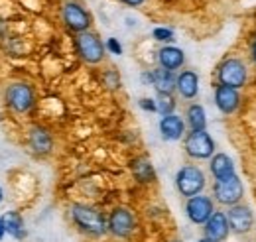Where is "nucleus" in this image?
Returning <instances> with one entry per match:
<instances>
[{
    "label": "nucleus",
    "instance_id": "20",
    "mask_svg": "<svg viewBox=\"0 0 256 242\" xmlns=\"http://www.w3.org/2000/svg\"><path fill=\"white\" fill-rule=\"evenodd\" d=\"M4 228H6V234H10V236H14V238H24L26 236V232H24V220H22V216L18 214V212H6L4 216Z\"/></svg>",
    "mask_w": 256,
    "mask_h": 242
},
{
    "label": "nucleus",
    "instance_id": "3",
    "mask_svg": "<svg viewBox=\"0 0 256 242\" xmlns=\"http://www.w3.org/2000/svg\"><path fill=\"white\" fill-rule=\"evenodd\" d=\"M217 79H219L221 85L232 87V89H240L242 85H246V79H248L246 65L238 58H228V60H224L219 65Z\"/></svg>",
    "mask_w": 256,
    "mask_h": 242
},
{
    "label": "nucleus",
    "instance_id": "32",
    "mask_svg": "<svg viewBox=\"0 0 256 242\" xmlns=\"http://www.w3.org/2000/svg\"><path fill=\"white\" fill-rule=\"evenodd\" d=\"M172 242H182V240H172Z\"/></svg>",
    "mask_w": 256,
    "mask_h": 242
},
{
    "label": "nucleus",
    "instance_id": "5",
    "mask_svg": "<svg viewBox=\"0 0 256 242\" xmlns=\"http://www.w3.org/2000/svg\"><path fill=\"white\" fill-rule=\"evenodd\" d=\"M186 152L193 160H207V158H213L215 154V142L205 130L190 132L186 136Z\"/></svg>",
    "mask_w": 256,
    "mask_h": 242
},
{
    "label": "nucleus",
    "instance_id": "27",
    "mask_svg": "<svg viewBox=\"0 0 256 242\" xmlns=\"http://www.w3.org/2000/svg\"><path fill=\"white\" fill-rule=\"evenodd\" d=\"M120 2H124V4H128V6H140L144 0H120Z\"/></svg>",
    "mask_w": 256,
    "mask_h": 242
},
{
    "label": "nucleus",
    "instance_id": "16",
    "mask_svg": "<svg viewBox=\"0 0 256 242\" xmlns=\"http://www.w3.org/2000/svg\"><path fill=\"white\" fill-rule=\"evenodd\" d=\"M152 85L158 91V94H172L174 89H178V79L174 77V71L160 67L152 71Z\"/></svg>",
    "mask_w": 256,
    "mask_h": 242
},
{
    "label": "nucleus",
    "instance_id": "13",
    "mask_svg": "<svg viewBox=\"0 0 256 242\" xmlns=\"http://www.w3.org/2000/svg\"><path fill=\"white\" fill-rule=\"evenodd\" d=\"M215 104H217V108L221 112L232 114L238 108V104H240V94L232 87L217 85V89H215Z\"/></svg>",
    "mask_w": 256,
    "mask_h": 242
},
{
    "label": "nucleus",
    "instance_id": "24",
    "mask_svg": "<svg viewBox=\"0 0 256 242\" xmlns=\"http://www.w3.org/2000/svg\"><path fill=\"white\" fill-rule=\"evenodd\" d=\"M152 36L158 42H172L174 40V32L168 30V28H156V30L152 32Z\"/></svg>",
    "mask_w": 256,
    "mask_h": 242
},
{
    "label": "nucleus",
    "instance_id": "21",
    "mask_svg": "<svg viewBox=\"0 0 256 242\" xmlns=\"http://www.w3.org/2000/svg\"><path fill=\"white\" fill-rule=\"evenodd\" d=\"M188 124L192 128V132H201L207 126V116H205V108L201 104H192L188 108Z\"/></svg>",
    "mask_w": 256,
    "mask_h": 242
},
{
    "label": "nucleus",
    "instance_id": "19",
    "mask_svg": "<svg viewBox=\"0 0 256 242\" xmlns=\"http://www.w3.org/2000/svg\"><path fill=\"white\" fill-rule=\"evenodd\" d=\"M30 146L38 154H48L52 150V136L46 128H32L30 132Z\"/></svg>",
    "mask_w": 256,
    "mask_h": 242
},
{
    "label": "nucleus",
    "instance_id": "23",
    "mask_svg": "<svg viewBox=\"0 0 256 242\" xmlns=\"http://www.w3.org/2000/svg\"><path fill=\"white\" fill-rule=\"evenodd\" d=\"M156 106H158V112L162 116H168V114H174L176 100L172 98V94H160V98L156 100Z\"/></svg>",
    "mask_w": 256,
    "mask_h": 242
},
{
    "label": "nucleus",
    "instance_id": "4",
    "mask_svg": "<svg viewBox=\"0 0 256 242\" xmlns=\"http://www.w3.org/2000/svg\"><path fill=\"white\" fill-rule=\"evenodd\" d=\"M242 182L238 180L236 174L224 178V180H217L215 185H213V195L215 199L221 203V205H226V207H232V205H238V201L242 199Z\"/></svg>",
    "mask_w": 256,
    "mask_h": 242
},
{
    "label": "nucleus",
    "instance_id": "9",
    "mask_svg": "<svg viewBox=\"0 0 256 242\" xmlns=\"http://www.w3.org/2000/svg\"><path fill=\"white\" fill-rule=\"evenodd\" d=\"M62 16H64V22L71 28L73 32H87V28L91 26V14L77 2H67L64 4V10H62Z\"/></svg>",
    "mask_w": 256,
    "mask_h": 242
},
{
    "label": "nucleus",
    "instance_id": "25",
    "mask_svg": "<svg viewBox=\"0 0 256 242\" xmlns=\"http://www.w3.org/2000/svg\"><path fill=\"white\" fill-rule=\"evenodd\" d=\"M106 48H108V52H110V54H114V56H120V54H122V46H120V44H118V40H114V38H108Z\"/></svg>",
    "mask_w": 256,
    "mask_h": 242
},
{
    "label": "nucleus",
    "instance_id": "31",
    "mask_svg": "<svg viewBox=\"0 0 256 242\" xmlns=\"http://www.w3.org/2000/svg\"><path fill=\"white\" fill-rule=\"evenodd\" d=\"M0 203H2V189H0Z\"/></svg>",
    "mask_w": 256,
    "mask_h": 242
},
{
    "label": "nucleus",
    "instance_id": "15",
    "mask_svg": "<svg viewBox=\"0 0 256 242\" xmlns=\"http://www.w3.org/2000/svg\"><path fill=\"white\" fill-rule=\"evenodd\" d=\"M186 56L180 48H174V46H166L158 52V63H160L162 69H168V71H176L184 65Z\"/></svg>",
    "mask_w": 256,
    "mask_h": 242
},
{
    "label": "nucleus",
    "instance_id": "6",
    "mask_svg": "<svg viewBox=\"0 0 256 242\" xmlns=\"http://www.w3.org/2000/svg\"><path fill=\"white\" fill-rule=\"evenodd\" d=\"M77 52L87 63H98L104 58V46L98 40V36L91 34V32H81L77 36Z\"/></svg>",
    "mask_w": 256,
    "mask_h": 242
},
{
    "label": "nucleus",
    "instance_id": "8",
    "mask_svg": "<svg viewBox=\"0 0 256 242\" xmlns=\"http://www.w3.org/2000/svg\"><path fill=\"white\" fill-rule=\"evenodd\" d=\"M186 212H188V218L192 220L193 224H205L211 218V214L215 212L213 199L205 197V195H195L192 199H188Z\"/></svg>",
    "mask_w": 256,
    "mask_h": 242
},
{
    "label": "nucleus",
    "instance_id": "17",
    "mask_svg": "<svg viewBox=\"0 0 256 242\" xmlns=\"http://www.w3.org/2000/svg\"><path fill=\"white\" fill-rule=\"evenodd\" d=\"M178 91L184 98H195L199 92V77L195 71H182L178 77Z\"/></svg>",
    "mask_w": 256,
    "mask_h": 242
},
{
    "label": "nucleus",
    "instance_id": "30",
    "mask_svg": "<svg viewBox=\"0 0 256 242\" xmlns=\"http://www.w3.org/2000/svg\"><path fill=\"white\" fill-rule=\"evenodd\" d=\"M199 242H213V240H209V238H201Z\"/></svg>",
    "mask_w": 256,
    "mask_h": 242
},
{
    "label": "nucleus",
    "instance_id": "12",
    "mask_svg": "<svg viewBox=\"0 0 256 242\" xmlns=\"http://www.w3.org/2000/svg\"><path fill=\"white\" fill-rule=\"evenodd\" d=\"M203 230H205V238H209V240L213 242L226 240V236L230 232V224H228L226 214L221 211H215L211 214V218L205 222Z\"/></svg>",
    "mask_w": 256,
    "mask_h": 242
},
{
    "label": "nucleus",
    "instance_id": "1",
    "mask_svg": "<svg viewBox=\"0 0 256 242\" xmlns=\"http://www.w3.org/2000/svg\"><path fill=\"white\" fill-rule=\"evenodd\" d=\"M71 216L75 220V224L87 232V234H93V236H100L108 230V222L104 220V216L98 211H95L93 207H87V205H73L71 207Z\"/></svg>",
    "mask_w": 256,
    "mask_h": 242
},
{
    "label": "nucleus",
    "instance_id": "18",
    "mask_svg": "<svg viewBox=\"0 0 256 242\" xmlns=\"http://www.w3.org/2000/svg\"><path fill=\"white\" fill-rule=\"evenodd\" d=\"M209 170H211V174H213L215 180H224V178H228V176L234 174V164H232V160L226 154H215L211 158Z\"/></svg>",
    "mask_w": 256,
    "mask_h": 242
},
{
    "label": "nucleus",
    "instance_id": "29",
    "mask_svg": "<svg viewBox=\"0 0 256 242\" xmlns=\"http://www.w3.org/2000/svg\"><path fill=\"white\" fill-rule=\"evenodd\" d=\"M252 58H254V61H256V40H254V46H252Z\"/></svg>",
    "mask_w": 256,
    "mask_h": 242
},
{
    "label": "nucleus",
    "instance_id": "14",
    "mask_svg": "<svg viewBox=\"0 0 256 242\" xmlns=\"http://www.w3.org/2000/svg\"><path fill=\"white\" fill-rule=\"evenodd\" d=\"M160 132L164 140H170V142H176L184 136L186 132V122L182 120V116L178 114H168V116H162L160 120Z\"/></svg>",
    "mask_w": 256,
    "mask_h": 242
},
{
    "label": "nucleus",
    "instance_id": "2",
    "mask_svg": "<svg viewBox=\"0 0 256 242\" xmlns=\"http://www.w3.org/2000/svg\"><path fill=\"white\" fill-rule=\"evenodd\" d=\"M176 187L188 199L201 195L205 187V174L197 166H184L176 176Z\"/></svg>",
    "mask_w": 256,
    "mask_h": 242
},
{
    "label": "nucleus",
    "instance_id": "22",
    "mask_svg": "<svg viewBox=\"0 0 256 242\" xmlns=\"http://www.w3.org/2000/svg\"><path fill=\"white\" fill-rule=\"evenodd\" d=\"M132 174L136 176V180L138 182H142V183H146V182H152L154 180V168H152V164L148 162V160H136L134 164H132Z\"/></svg>",
    "mask_w": 256,
    "mask_h": 242
},
{
    "label": "nucleus",
    "instance_id": "26",
    "mask_svg": "<svg viewBox=\"0 0 256 242\" xmlns=\"http://www.w3.org/2000/svg\"><path fill=\"white\" fill-rule=\"evenodd\" d=\"M140 108H144L148 112H158L156 100H152V98H140Z\"/></svg>",
    "mask_w": 256,
    "mask_h": 242
},
{
    "label": "nucleus",
    "instance_id": "28",
    "mask_svg": "<svg viewBox=\"0 0 256 242\" xmlns=\"http://www.w3.org/2000/svg\"><path fill=\"white\" fill-rule=\"evenodd\" d=\"M4 234H6V228H4V218L0 216V240L4 238Z\"/></svg>",
    "mask_w": 256,
    "mask_h": 242
},
{
    "label": "nucleus",
    "instance_id": "11",
    "mask_svg": "<svg viewBox=\"0 0 256 242\" xmlns=\"http://www.w3.org/2000/svg\"><path fill=\"white\" fill-rule=\"evenodd\" d=\"M226 218H228L230 230L236 234H246L254 226V214L246 205H232L226 212Z\"/></svg>",
    "mask_w": 256,
    "mask_h": 242
},
{
    "label": "nucleus",
    "instance_id": "10",
    "mask_svg": "<svg viewBox=\"0 0 256 242\" xmlns=\"http://www.w3.org/2000/svg\"><path fill=\"white\" fill-rule=\"evenodd\" d=\"M108 230L114 234V236H120V238H126L132 234V230L136 228V218L134 214L124 209V207H118L110 212L108 216Z\"/></svg>",
    "mask_w": 256,
    "mask_h": 242
},
{
    "label": "nucleus",
    "instance_id": "7",
    "mask_svg": "<svg viewBox=\"0 0 256 242\" xmlns=\"http://www.w3.org/2000/svg\"><path fill=\"white\" fill-rule=\"evenodd\" d=\"M6 102L16 112H26L34 104V91L26 83H12L6 89Z\"/></svg>",
    "mask_w": 256,
    "mask_h": 242
}]
</instances>
